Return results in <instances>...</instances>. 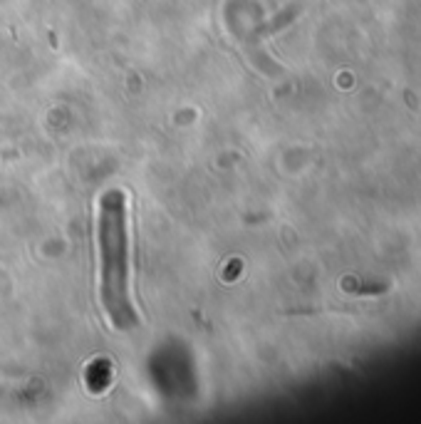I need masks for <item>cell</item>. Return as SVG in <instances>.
I'll use <instances>...</instances> for the list:
<instances>
[{
	"label": "cell",
	"mask_w": 421,
	"mask_h": 424,
	"mask_svg": "<svg viewBox=\"0 0 421 424\" xmlns=\"http://www.w3.org/2000/svg\"><path fill=\"white\" fill-rule=\"evenodd\" d=\"M100 248V301L117 330H132L139 323L132 301V258H129L127 193L112 188L102 193L97 216Z\"/></svg>",
	"instance_id": "1"
}]
</instances>
